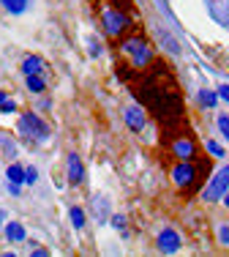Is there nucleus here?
<instances>
[{
  "label": "nucleus",
  "mask_w": 229,
  "mask_h": 257,
  "mask_svg": "<svg viewBox=\"0 0 229 257\" xmlns=\"http://www.w3.org/2000/svg\"><path fill=\"white\" fill-rule=\"evenodd\" d=\"M20 132L28 134V137H33V140H46V137H50V128H46V123L36 112H25V115H22V118H20Z\"/></svg>",
  "instance_id": "f257e3e1"
},
{
  "label": "nucleus",
  "mask_w": 229,
  "mask_h": 257,
  "mask_svg": "<svg viewBox=\"0 0 229 257\" xmlns=\"http://www.w3.org/2000/svg\"><path fill=\"white\" fill-rule=\"evenodd\" d=\"M226 189H229V167H221V173L210 181V186L204 189L202 197L208 200V203H216L218 197H224V194H226Z\"/></svg>",
  "instance_id": "f03ea898"
},
{
  "label": "nucleus",
  "mask_w": 229,
  "mask_h": 257,
  "mask_svg": "<svg viewBox=\"0 0 229 257\" xmlns=\"http://www.w3.org/2000/svg\"><path fill=\"white\" fill-rule=\"evenodd\" d=\"M158 249L164 254H172V252H178L180 249V235L174 230H161L158 232Z\"/></svg>",
  "instance_id": "7ed1b4c3"
},
{
  "label": "nucleus",
  "mask_w": 229,
  "mask_h": 257,
  "mask_svg": "<svg viewBox=\"0 0 229 257\" xmlns=\"http://www.w3.org/2000/svg\"><path fill=\"white\" fill-rule=\"evenodd\" d=\"M123 50L126 52H128V55H134V60H136V63H148V60H150V50H148V47H144V41H140V39H131V41H126V44H123Z\"/></svg>",
  "instance_id": "20e7f679"
},
{
  "label": "nucleus",
  "mask_w": 229,
  "mask_h": 257,
  "mask_svg": "<svg viewBox=\"0 0 229 257\" xmlns=\"http://www.w3.org/2000/svg\"><path fill=\"white\" fill-rule=\"evenodd\" d=\"M126 25H128V20H126L123 14H118V11H104V28L110 36H118Z\"/></svg>",
  "instance_id": "39448f33"
},
{
  "label": "nucleus",
  "mask_w": 229,
  "mask_h": 257,
  "mask_svg": "<svg viewBox=\"0 0 229 257\" xmlns=\"http://www.w3.org/2000/svg\"><path fill=\"white\" fill-rule=\"evenodd\" d=\"M68 181L74 183V186L85 181V167H82V159L76 154H68Z\"/></svg>",
  "instance_id": "423d86ee"
},
{
  "label": "nucleus",
  "mask_w": 229,
  "mask_h": 257,
  "mask_svg": "<svg viewBox=\"0 0 229 257\" xmlns=\"http://www.w3.org/2000/svg\"><path fill=\"white\" fill-rule=\"evenodd\" d=\"M126 123L134 128V132H142L144 128V112L140 107H128L126 109Z\"/></svg>",
  "instance_id": "0eeeda50"
},
{
  "label": "nucleus",
  "mask_w": 229,
  "mask_h": 257,
  "mask_svg": "<svg viewBox=\"0 0 229 257\" xmlns=\"http://www.w3.org/2000/svg\"><path fill=\"white\" fill-rule=\"evenodd\" d=\"M194 175H196V170L191 167V164H178V167H174V173H172V178L178 181L180 186H188Z\"/></svg>",
  "instance_id": "6e6552de"
},
{
  "label": "nucleus",
  "mask_w": 229,
  "mask_h": 257,
  "mask_svg": "<svg viewBox=\"0 0 229 257\" xmlns=\"http://www.w3.org/2000/svg\"><path fill=\"white\" fill-rule=\"evenodd\" d=\"M6 235H8V241L22 243V241H25V227H22L20 222H8V224H6Z\"/></svg>",
  "instance_id": "1a4fd4ad"
},
{
  "label": "nucleus",
  "mask_w": 229,
  "mask_h": 257,
  "mask_svg": "<svg viewBox=\"0 0 229 257\" xmlns=\"http://www.w3.org/2000/svg\"><path fill=\"white\" fill-rule=\"evenodd\" d=\"M41 69H44V60L36 58V55H30V58L22 60V71H25V74H38Z\"/></svg>",
  "instance_id": "9d476101"
},
{
  "label": "nucleus",
  "mask_w": 229,
  "mask_h": 257,
  "mask_svg": "<svg viewBox=\"0 0 229 257\" xmlns=\"http://www.w3.org/2000/svg\"><path fill=\"white\" fill-rule=\"evenodd\" d=\"M0 3H3V9L8 14H22L28 9V0H0Z\"/></svg>",
  "instance_id": "9b49d317"
},
{
  "label": "nucleus",
  "mask_w": 229,
  "mask_h": 257,
  "mask_svg": "<svg viewBox=\"0 0 229 257\" xmlns=\"http://www.w3.org/2000/svg\"><path fill=\"white\" fill-rule=\"evenodd\" d=\"M6 178L14 181V183H22V181H25V170H22V164H11V167L6 170Z\"/></svg>",
  "instance_id": "f8f14e48"
},
{
  "label": "nucleus",
  "mask_w": 229,
  "mask_h": 257,
  "mask_svg": "<svg viewBox=\"0 0 229 257\" xmlns=\"http://www.w3.org/2000/svg\"><path fill=\"white\" fill-rule=\"evenodd\" d=\"M28 90L41 93V90H44V77L41 74H28Z\"/></svg>",
  "instance_id": "ddd939ff"
},
{
  "label": "nucleus",
  "mask_w": 229,
  "mask_h": 257,
  "mask_svg": "<svg viewBox=\"0 0 229 257\" xmlns=\"http://www.w3.org/2000/svg\"><path fill=\"white\" fill-rule=\"evenodd\" d=\"M174 154L183 156V159H188L191 154H194V145H191V143H183V140H180V143H174Z\"/></svg>",
  "instance_id": "4468645a"
},
{
  "label": "nucleus",
  "mask_w": 229,
  "mask_h": 257,
  "mask_svg": "<svg viewBox=\"0 0 229 257\" xmlns=\"http://www.w3.org/2000/svg\"><path fill=\"white\" fill-rule=\"evenodd\" d=\"M71 224H74L76 230L85 227V211H82V208H71Z\"/></svg>",
  "instance_id": "2eb2a0df"
},
{
  "label": "nucleus",
  "mask_w": 229,
  "mask_h": 257,
  "mask_svg": "<svg viewBox=\"0 0 229 257\" xmlns=\"http://www.w3.org/2000/svg\"><path fill=\"white\" fill-rule=\"evenodd\" d=\"M200 99H202V104H204V107H213V104L218 101V96H216L213 90H202V93H200Z\"/></svg>",
  "instance_id": "dca6fc26"
},
{
  "label": "nucleus",
  "mask_w": 229,
  "mask_h": 257,
  "mask_svg": "<svg viewBox=\"0 0 229 257\" xmlns=\"http://www.w3.org/2000/svg\"><path fill=\"white\" fill-rule=\"evenodd\" d=\"M218 132L224 134V140L229 143V115H218Z\"/></svg>",
  "instance_id": "f3484780"
},
{
  "label": "nucleus",
  "mask_w": 229,
  "mask_h": 257,
  "mask_svg": "<svg viewBox=\"0 0 229 257\" xmlns=\"http://www.w3.org/2000/svg\"><path fill=\"white\" fill-rule=\"evenodd\" d=\"M38 181V173H36V167H25V183H36Z\"/></svg>",
  "instance_id": "a211bd4d"
},
{
  "label": "nucleus",
  "mask_w": 229,
  "mask_h": 257,
  "mask_svg": "<svg viewBox=\"0 0 229 257\" xmlns=\"http://www.w3.org/2000/svg\"><path fill=\"white\" fill-rule=\"evenodd\" d=\"M208 151H210V154H213V156H224V148H221L218 143H213V140H210V143H208Z\"/></svg>",
  "instance_id": "6ab92c4d"
},
{
  "label": "nucleus",
  "mask_w": 229,
  "mask_h": 257,
  "mask_svg": "<svg viewBox=\"0 0 229 257\" xmlns=\"http://www.w3.org/2000/svg\"><path fill=\"white\" fill-rule=\"evenodd\" d=\"M8 192H11V194H14V197H20V192H22V189H20V183H14V181H8Z\"/></svg>",
  "instance_id": "aec40b11"
},
{
  "label": "nucleus",
  "mask_w": 229,
  "mask_h": 257,
  "mask_svg": "<svg viewBox=\"0 0 229 257\" xmlns=\"http://www.w3.org/2000/svg\"><path fill=\"white\" fill-rule=\"evenodd\" d=\"M218 96L224 101H229V85H218Z\"/></svg>",
  "instance_id": "412c9836"
},
{
  "label": "nucleus",
  "mask_w": 229,
  "mask_h": 257,
  "mask_svg": "<svg viewBox=\"0 0 229 257\" xmlns=\"http://www.w3.org/2000/svg\"><path fill=\"white\" fill-rule=\"evenodd\" d=\"M0 112H16V104H14V101L8 99V101L3 104V109H0Z\"/></svg>",
  "instance_id": "4be33fe9"
},
{
  "label": "nucleus",
  "mask_w": 229,
  "mask_h": 257,
  "mask_svg": "<svg viewBox=\"0 0 229 257\" xmlns=\"http://www.w3.org/2000/svg\"><path fill=\"white\" fill-rule=\"evenodd\" d=\"M218 232H221V238H224V243H226V246H229V227H221Z\"/></svg>",
  "instance_id": "5701e85b"
},
{
  "label": "nucleus",
  "mask_w": 229,
  "mask_h": 257,
  "mask_svg": "<svg viewBox=\"0 0 229 257\" xmlns=\"http://www.w3.org/2000/svg\"><path fill=\"white\" fill-rule=\"evenodd\" d=\"M112 224H114V227H123L126 219H123V216H114V219H112Z\"/></svg>",
  "instance_id": "b1692460"
},
{
  "label": "nucleus",
  "mask_w": 229,
  "mask_h": 257,
  "mask_svg": "<svg viewBox=\"0 0 229 257\" xmlns=\"http://www.w3.org/2000/svg\"><path fill=\"white\" fill-rule=\"evenodd\" d=\"M6 101H8V96H6L3 90H0V109H3V104H6Z\"/></svg>",
  "instance_id": "393cba45"
},
{
  "label": "nucleus",
  "mask_w": 229,
  "mask_h": 257,
  "mask_svg": "<svg viewBox=\"0 0 229 257\" xmlns=\"http://www.w3.org/2000/svg\"><path fill=\"white\" fill-rule=\"evenodd\" d=\"M224 197H226V200H224V203H226V208H229V192H226V194H224Z\"/></svg>",
  "instance_id": "a878e982"
},
{
  "label": "nucleus",
  "mask_w": 229,
  "mask_h": 257,
  "mask_svg": "<svg viewBox=\"0 0 229 257\" xmlns=\"http://www.w3.org/2000/svg\"><path fill=\"white\" fill-rule=\"evenodd\" d=\"M0 219H3V213H0Z\"/></svg>",
  "instance_id": "bb28decb"
}]
</instances>
